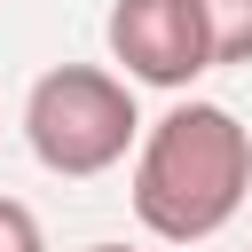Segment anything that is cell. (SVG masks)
Wrapping results in <instances>:
<instances>
[{
	"instance_id": "1",
	"label": "cell",
	"mask_w": 252,
	"mask_h": 252,
	"mask_svg": "<svg viewBox=\"0 0 252 252\" xmlns=\"http://www.w3.org/2000/svg\"><path fill=\"white\" fill-rule=\"evenodd\" d=\"M252 189V134L220 102H173L134 134V220L158 244H205Z\"/></svg>"
},
{
	"instance_id": "2",
	"label": "cell",
	"mask_w": 252,
	"mask_h": 252,
	"mask_svg": "<svg viewBox=\"0 0 252 252\" xmlns=\"http://www.w3.org/2000/svg\"><path fill=\"white\" fill-rule=\"evenodd\" d=\"M142 134V110H134V87L102 63H55L32 79L24 94V142L47 173L63 181H94L110 173Z\"/></svg>"
},
{
	"instance_id": "3",
	"label": "cell",
	"mask_w": 252,
	"mask_h": 252,
	"mask_svg": "<svg viewBox=\"0 0 252 252\" xmlns=\"http://www.w3.org/2000/svg\"><path fill=\"white\" fill-rule=\"evenodd\" d=\"M102 39H110V63H126L134 87H165V94H181V87H197V79L213 71L197 0H110Z\"/></svg>"
},
{
	"instance_id": "4",
	"label": "cell",
	"mask_w": 252,
	"mask_h": 252,
	"mask_svg": "<svg viewBox=\"0 0 252 252\" xmlns=\"http://www.w3.org/2000/svg\"><path fill=\"white\" fill-rule=\"evenodd\" d=\"M213 63H252V0H197Z\"/></svg>"
},
{
	"instance_id": "5",
	"label": "cell",
	"mask_w": 252,
	"mask_h": 252,
	"mask_svg": "<svg viewBox=\"0 0 252 252\" xmlns=\"http://www.w3.org/2000/svg\"><path fill=\"white\" fill-rule=\"evenodd\" d=\"M0 252H47V236H39V213H32L24 197H0Z\"/></svg>"
},
{
	"instance_id": "6",
	"label": "cell",
	"mask_w": 252,
	"mask_h": 252,
	"mask_svg": "<svg viewBox=\"0 0 252 252\" xmlns=\"http://www.w3.org/2000/svg\"><path fill=\"white\" fill-rule=\"evenodd\" d=\"M87 252H126V244H87Z\"/></svg>"
}]
</instances>
